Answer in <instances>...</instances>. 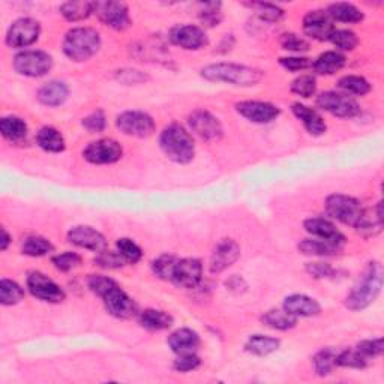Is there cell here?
<instances>
[{
	"mask_svg": "<svg viewBox=\"0 0 384 384\" xmlns=\"http://www.w3.org/2000/svg\"><path fill=\"white\" fill-rule=\"evenodd\" d=\"M383 287V269L377 262H371L363 271L356 285L346 297L350 311H363L376 302Z\"/></svg>",
	"mask_w": 384,
	"mask_h": 384,
	"instance_id": "6da1fadb",
	"label": "cell"
},
{
	"mask_svg": "<svg viewBox=\"0 0 384 384\" xmlns=\"http://www.w3.org/2000/svg\"><path fill=\"white\" fill-rule=\"evenodd\" d=\"M201 77L207 81H222L233 86L251 87L264 77L263 71L237 64H212L201 69Z\"/></svg>",
	"mask_w": 384,
	"mask_h": 384,
	"instance_id": "7a4b0ae2",
	"label": "cell"
},
{
	"mask_svg": "<svg viewBox=\"0 0 384 384\" xmlns=\"http://www.w3.org/2000/svg\"><path fill=\"white\" fill-rule=\"evenodd\" d=\"M159 146L165 157L176 164H190L195 155V144L191 134L180 123H170L159 136Z\"/></svg>",
	"mask_w": 384,
	"mask_h": 384,
	"instance_id": "3957f363",
	"label": "cell"
},
{
	"mask_svg": "<svg viewBox=\"0 0 384 384\" xmlns=\"http://www.w3.org/2000/svg\"><path fill=\"white\" fill-rule=\"evenodd\" d=\"M101 36L92 27L71 29L64 39V53L74 62H86L98 53Z\"/></svg>",
	"mask_w": 384,
	"mask_h": 384,
	"instance_id": "277c9868",
	"label": "cell"
},
{
	"mask_svg": "<svg viewBox=\"0 0 384 384\" xmlns=\"http://www.w3.org/2000/svg\"><path fill=\"white\" fill-rule=\"evenodd\" d=\"M325 207L329 216L334 218V220L355 228L362 220L363 212H365L362 203L357 199L350 195H344V194L329 195L326 199Z\"/></svg>",
	"mask_w": 384,
	"mask_h": 384,
	"instance_id": "5b68a950",
	"label": "cell"
},
{
	"mask_svg": "<svg viewBox=\"0 0 384 384\" xmlns=\"http://www.w3.org/2000/svg\"><path fill=\"white\" fill-rule=\"evenodd\" d=\"M51 68H53V57L43 50H26L14 57V69L24 77H44Z\"/></svg>",
	"mask_w": 384,
	"mask_h": 384,
	"instance_id": "8992f818",
	"label": "cell"
},
{
	"mask_svg": "<svg viewBox=\"0 0 384 384\" xmlns=\"http://www.w3.org/2000/svg\"><path fill=\"white\" fill-rule=\"evenodd\" d=\"M116 127L129 137L148 138L155 132V120L150 114L140 110L120 113L116 119Z\"/></svg>",
	"mask_w": 384,
	"mask_h": 384,
	"instance_id": "52a82bcc",
	"label": "cell"
},
{
	"mask_svg": "<svg viewBox=\"0 0 384 384\" xmlns=\"http://www.w3.org/2000/svg\"><path fill=\"white\" fill-rule=\"evenodd\" d=\"M317 106L330 113L332 116H336L341 119H348V118H356L360 113L359 104L348 97L347 93H339V92H323L317 98Z\"/></svg>",
	"mask_w": 384,
	"mask_h": 384,
	"instance_id": "ba28073f",
	"label": "cell"
},
{
	"mask_svg": "<svg viewBox=\"0 0 384 384\" xmlns=\"http://www.w3.org/2000/svg\"><path fill=\"white\" fill-rule=\"evenodd\" d=\"M41 35V24L34 18H18L8 29L6 44L11 48H26L35 44Z\"/></svg>",
	"mask_w": 384,
	"mask_h": 384,
	"instance_id": "9c48e42d",
	"label": "cell"
},
{
	"mask_svg": "<svg viewBox=\"0 0 384 384\" xmlns=\"http://www.w3.org/2000/svg\"><path fill=\"white\" fill-rule=\"evenodd\" d=\"M122 146L113 138H101L98 141H93L83 150V158L95 165L114 164L122 158Z\"/></svg>",
	"mask_w": 384,
	"mask_h": 384,
	"instance_id": "30bf717a",
	"label": "cell"
},
{
	"mask_svg": "<svg viewBox=\"0 0 384 384\" xmlns=\"http://www.w3.org/2000/svg\"><path fill=\"white\" fill-rule=\"evenodd\" d=\"M27 288L34 297L47 304H60L65 300V292L60 285L41 272H32L27 276Z\"/></svg>",
	"mask_w": 384,
	"mask_h": 384,
	"instance_id": "8fae6325",
	"label": "cell"
},
{
	"mask_svg": "<svg viewBox=\"0 0 384 384\" xmlns=\"http://www.w3.org/2000/svg\"><path fill=\"white\" fill-rule=\"evenodd\" d=\"M101 299L104 300L107 313L116 318L128 320L138 313L137 304L134 302L132 297L123 292L119 284L111 287Z\"/></svg>",
	"mask_w": 384,
	"mask_h": 384,
	"instance_id": "7c38bea8",
	"label": "cell"
},
{
	"mask_svg": "<svg viewBox=\"0 0 384 384\" xmlns=\"http://www.w3.org/2000/svg\"><path fill=\"white\" fill-rule=\"evenodd\" d=\"M190 128L204 141H218L224 134L222 125L216 116L207 110H195L188 118Z\"/></svg>",
	"mask_w": 384,
	"mask_h": 384,
	"instance_id": "4fadbf2b",
	"label": "cell"
},
{
	"mask_svg": "<svg viewBox=\"0 0 384 384\" xmlns=\"http://www.w3.org/2000/svg\"><path fill=\"white\" fill-rule=\"evenodd\" d=\"M95 14L104 24L114 30H125L131 26L129 9L123 2H95Z\"/></svg>",
	"mask_w": 384,
	"mask_h": 384,
	"instance_id": "5bb4252c",
	"label": "cell"
},
{
	"mask_svg": "<svg viewBox=\"0 0 384 384\" xmlns=\"http://www.w3.org/2000/svg\"><path fill=\"white\" fill-rule=\"evenodd\" d=\"M203 279V264L197 258H182L176 263L171 279L170 281L174 283L180 288H195L199 287Z\"/></svg>",
	"mask_w": 384,
	"mask_h": 384,
	"instance_id": "9a60e30c",
	"label": "cell"
},
{
	"mask_svg": "<svg viewBox=\"0 0 384 384\" xmlns=\"http://www.w3.org/2000/svg\"><path fill=\"white\" fill-rule=\"evenodd\" d=\"M236 111L241 114L242 118L248 119L253 123H271L275 120L281 110L271 102L264 101H242L236 104Z\"/></svg>",
	"mask_w": 384,
	"mask_h": 384,
	"instance_id": "2e32d148",
	"label": "cell"
},
{
	"mask_svg": "<svg viewBox=\"0 0 384 384\" xmlns=\"http://www.w3.org/2000/svg\"><path fill=\"white\" fill-rule=\"evenodd\" d=\"M241 257V246L234 242L233 239H222L215 246L209 269L212 273H221L227 271L228 267H232Z\"/></svg>",
	"mask_w": 384,
	"mask_h": 384,
	"instance_id": "e0dca14e",
	"label": "cell"
},
{
	"mask_svg": "<svg viewBox=\"0 0 384 384\" xmlns=\"http://www.w3.org/2000/svg\"><path fill=\"white\" fill-rule=\"evenodd\" d=\"M68 242L93 253H101L107 248V239L95 228L89 225H78L68 232Z\"/></svg>",
	"mask_w": 384,
	"mask_h": 384,
	"instance_id": "ac0fdd59",
	"label": "cell"
},
{
	"mask_svg": "<svg viewBox=\"0 0 384 384\" xmlns=\"http://www.w3.org/2000/svg\"><path fill=\"white\" fill-rule=\"evenodd\" d=\"M170 41L183 50H200L207 45V35L199 26L182 24L171 29Z\"/></svg>",
	"mask_w": 384,
	"mask_h": 384,
	"instance_id": "d6986e66",
	"label": "cell"
},
{
	"mask_svg": "<svg viewBox=\"0 0 384 384\" xmlns=\"http://www.w3.org/2000/svg\"><path fill=\"white\" fill-rule=\"evenodd\" d=\"M334 20L326 11H311L304 17V32L317 41H330L335 32Z\"/></svg>",
	"mask_w": 384,
	"mask_h": 384,
	"instance_id": "ffe728a7",
	"label": "cell"
},
{
	"mask_svg": "<svg viewBox=\"0 0 384 384\" xmlns=\"http://www.w3.org/2000/svg\"><path fill=\"white\" fill-rule=\"evenodd\" d=\"M283 309L294 317H315L321 313V305L306 294H292L285 297Z\"/></svg>",
	"mask_w": 384,
	"mask_h": 384,
	"instance_id": "44dd1931",
	"label": "cell"
},
{
	"mask_svg": "<svg viewBox=\"0 0 384 384\" xmlns=\"http://www.w3.org/2000/svg\"><path fill=\"white\" fill-rule=\"evenodd\" d=\"M305 230L318 239H325V241L334 242L338 245H344L347 242L346 236L342 234L338 228L325 218H309L304 222Z\"/></svg>",
	"mask_w": 384,
	"mask_h": 384,
	"instance_id": "7402d4cb",
	"label": "cell"
},
{
	"mask_svg": "<svg viewBox=\"0 0 384 384\" xmlns=\"http://www.w3.org/2000/svg\"><path fill=\"white\" fill-rule=\"evenodd\" d=\"M167 342L176 355H186V353H195L200 347V336L195 330L183 327L173 332Z\"/></svg>",
	"mask_w": 384,
	"mask_h": 384,
	"instance_id": "603a6c76",
	"label": "cell"
},
{
	"mask_svg": "<svg viewBox=\"0 0 384 384\" xmlns=\"http://www.w3.org/2000/svg\"><path fill=\"white\" fill-rule=\"evenodd\" d=\"M292 110H293L294 116L304 123V127L306 128V131L311 134V136L320 137L326 132L327 125H326L325 119L321 118L315 110L309 108V107L304 106V104H300V102L293 104Z\"/></svg>",
	"mask_w": 384,
	"mask_h": 384,
	"instance_id": "cb8c5ba5",
	"label": "cell"
},
{
	"mask_svg": "<svg viewBox=\"0 0 384 384\" xmlns=\"http://www.w3.org/2000/svg\"><path fill=\"white\" fill-rule=\"evenodd\" d=\"M69 89L64 81L53 80L38 90V99L47 107H59L68 99Z\"/></svg>",
	"mask_w": 384,
	"mask_h": 384,
	"instance_id": "d4e9b609",
	"label": "cell"
},
{
	"mask_svg": "<svg viewBox=\"0 0 384 384\" xmlns=\"http://www.w3.org/2000/svg\"><path fill=\"white\" fill-rule=\"evenodd\" d=\"M342 246L334 242L325 241V239H305L299 243V251L305 255L315 257H334L341 253Z\"/></svg>",
	"mask_w": 384,
	"mask_h": 384,
	"instance_id": "484cf974",
	"label": "cell"
},
{
	"mask_svg": "<svg viewBox=\"0 0 384 384\" xmlns=\"http://www.w3.org/2000/svg\"><path fill=\"white\" fill-rule=\"evenodd\" d=\"M346 62V56L339 51H326L313 62V68L320 76H332L344 68Z\"/></svg>",
	"mask_w": 384,
	"mask_h": 384,
	"instance_id": "4316f807",
	"label": "cell"
},
{
	"mask_svg": "<svg viewBox=\"0 0 384 384\" xmlns=\"http://www.w3.org/2000/svg\"><path fill=\"white\" fill-rule=\"evenodd\" d=\"M326 13L332 20H334V22H341V23L356 24L363 20V13L360 9L353 3H347V2L332 3L327 8Z\"/></svg>",
	"mask_w": 384,
	"mask_h": 384,
	"instance_id": "83f0119b",
	"label": "cell"
},
{
	"mask_svg": "<svg viewBox=\"0 0 384 384\" xmlns=\"http://www.w3.org/2000/svg\"><path fill=\"white\" fill-rule=\"evenodd\" d=\"M36 143L41 149L51 153H60L66 148L65 138L62 136V132L53 127L41 128L36 134Z\"/></svg>",
	"mask_w": 384,
	"mask_h": 384,
	"instance_id": "f1b7e54d",
	"label": "cell"
},
{
	"mask_svg": "<svg viewBox=\"0 0 384 384\" xmlns=\"http://www.w3.org/2000/svg\"><path fill=\"white\" fill-rule=\"evenodd\" d=\"M60 14L64 15L68 22L77 23L89 18L95 14V2H87V0H80V2H66L60 5Z\"/></svg>",
	"mask_w": 384,
	"mask_h": 384,
	"instance_id": "f546056e",
	"label": "cell"
},
{
	"mask_svg": "<svg viewBox=\"0 0 384 384\" xmlns=\"http://www.w3.org/2000/svg\"><path fill=\"white\" fill-rule=\"evenodd\" d=\"M140 325L141 327L159 332L171 327L173 325V317L165 313V311L159 309H146L140 314Z\"/></svg>",
	"mask_w": 384,
	"mask_h": 384,
	"instance_id": "4dcf8cb0",
	"label": "cell"
},
{
	"mask_svg": "<svg viewBox=\"0 0 384 384\" xmlns=\"http://www.w3.org/2000/svg\"><path fill=\"white\" fill-rule=\"evenodd\" d=\"M279 346H281V341L272 338V336H264V335H253L246 341L245 350L251 355L255 356H269L275 353Z\"/></svg>",
	"mask_w": 384,
	"mask_h": 384,
	"instance_id": "1f68e13d",
	"label": "cell"
},
{
	"mask_svg": "<svg viewBox=\"0 0 384 384\" xmlns=\"http://www.w3.org/2000/svg\"><path fill=\"white\" fill-rule=\"evenodd\" d=\"M0 132L6 140L18 143L27 136V125L23 119L8 116L0 120Z\"/></svg>",
	"mask_w": 384,
	"mask_h": 384,
	"instance_id": "d6a6232c",
	"label": "cell"
},
{
	"mask_svg": "<svg viewBox=\"0 0 384 384\" xmlns=\"http://www.w3.org/2000/svg\"><path fill=\"white\" fill-rule=\"evenodd\" d=\"M262 321L267 327L276 330H290L296 327L297 317L288 314L284 309H271L262 317Z\"/></svg>",
	"mask_w": 384,
	"mask_h": 384,
	"instance_id": "836d02e7",
	"label": "cell"
},
{
	"mask_svg": "<svg viewBox=\"0 0 384 384\" xmlns=\"http://www.w3.org/2000/svg\"><path fill=\"white\" fill-rule=\"evenodd\" d=\"M24 299V290L15 281L3 278L0 281V302L5 306H13Z\"/></svg>",
	"mask_w": 384,
	"mask_h": 384,
	"instance_id": "e575fe53",
	"label": "cell"
},
{
	"mask_svg": "<svg viewBox=\"0 0 384 384\" xmlns=\"http://www.w3.org/2000/svg\"><path fill=\"white\" fill-rule=\"evenodd\" d=\"M336 355L338 351L334 348H323L314 356V369L320 377H326L332 374V371L336 367Z\"/></svg>",
	"mask_w": 384,
	"mask_h": 384,
	"instance_id": "d590c367",
	"label": "cell"
},
{
	"mask_svg": "<svg viewBox=\"0 0 384 384\" xmlns=\"http://www.w3.org/2000/svg\"><path fill=\"white\" fill-rule=\"evenodd\" d=\"M23 254L29 257H44L50 253H53V243L48 239L41 236H29L23 243Z\"/></svg>",
	"mask_w": 384,
	"mask_h": 384,
	"instance_id": "8d00e7d4",
	"label": "cell"
},
{
	"mask_svg": "<svg viewBox=\"0 0 384 384\" xmlns=\"http://www.w3.org/2000/svg\"><path fill=\"white\" fill-rule=\"evenodd\" d=\"M336 367L363 369V368L368 367V359L363 356L357 348L356 350L348 348V350H344V351H338Z\"/></svg>",
	"mask_w": 384,
	"mask_h": 384,
	"instance_id": "74e56055",
	"label": "cell"
},
{
	"mask_svg": "<svg viewBox=\"0 0 384 384\" xmlns=\"http://www.w3.org/2000/svg\"><path fill=\"white\" fill-rule=\"evenodd\" d=\"M338 86H339V89L346 90L347 93H351V95H357V97H363L371 92L369 81L360 76L342 77L338 81Z\"/></svg>",
	"mask_w": 384,
	"mask_h": 384,
	"instance_id": "f35d334b",
	"label": "cell"
},
{
	"mask_svg": "<svg viewBox=\"0 0 384 384\" xmlns=\"http://www.w3.org/2000/svg\"><path fill=\"white\" fill-rule=\"evenodd\" d=\"M178 260H179V258L176 255H171V254L159 255L157 260H153L152 271L158 278L165 279V281H170L173 269H174L176 263H178Z\"/></svg>",
	"mask_w": 384,
	"mask_h": 384,
	"instance_id": "ab89813d",
	"label": "cell"
},
{
	"mask_svg": "<svg viewBox=\"0 0 384 384\" xmlns=\"http://www.w3.org/2000/svg\"><path fill=\"white\" fill-rule=\"evenodd\" d=\"M116 245H118V253L125 258V262L127 263L136 264L141 260V257H143L141 248L136 242L131 241V239L122 237V239H119Z\"/></svg>",
	"mask_w": 384,
	"mask_h": 384,
	"instance_id": "60d3db41",
	"label": "cell"
},
{
	"mask_svg": "<svg viewBox=\"0 0 384 384\" xmlns=\"http://www.w3.org/2000/svg\"><path fill=\"white\" fill-rule=\"evenodd\" d=\"M330 43L342 51H353L357 47L359 39L356 34L351 32V30L341 29V30H335L334 35L330 36Z\"/></svg>",
	"mask_w": 384,
	"mask_h": 384,
	"instance_id": "b9f144b4",
	"label": "cell"
},
{
	"mask_svg": "<svg viewBox=\"0 0 384 384\" xmlns=\"http://www.w3.org/2000/svg\"><path fill=\"white\" fill-rule=\"evenodd\" d=\"M200 22L206 27H215L221 23L222 13H221V3L220 2H212V3H204L203 9L199 14Z\"/></svg>",
	"mask_w": 384,
	"mask_h": 384,
	"instance_id": "7bdbcfd3",
	"label": "cell"
},
{
	"mask_svg": "<svg viewBox=\"0 0 384 384\" xmlns=\"http://www.w3.org/2000/svg\"><path fill=\"white\" fill-rule=\"evenodd\" d=\"M317 90L314 76H300L292 83V92L302 98H311Z\"/></svg>",
	"mask_w": 384,
	"mask_h": 384,
	"instance_id": "ee69618b",
	"label": "cell"
},
{
	"mask_svg": "<svg viewBox=\"0 0 384 384\" xmlns=\"http://www.w3.org/2000/svg\"><path fill=\"white\" fill-rule=\"evenodd\" d=\"M249 6L257 9V15L260 17L263 22L276 23L284 17V9L273 3H249Z\"/></svg>",
	"mask_w": 384,
	"mask_h": 384,
	"instance_id": "f6af8a7d",
	"label": "cell"
},
{
	"mask_svg": "<svg viewBox=\"0 0 384 384\" xmlns=\"http://www.w3.org/2000/svg\"><path fill=\"white\" fill-rule=\"evenodd\" d=\"M51 263L55 264V267L57 269V271L60 272H69L72 271V269H76L81 264V257L76 253H64V254H59V255H55L53 258H51Z\"/></svg>",
	"mask_w": 384,
	"mask_h": 384,
	"instance_id": "bcb514c9",
	"label": "cell"
},
{
	"mask_svg": "<svg viewBox=\"0 0 384 384\" xmlns=\"http://www.w3.org/2000/svg\"><path fill=\"white\" fill-rule=\"evenodd\" d=\"M125 258L114 251H107V249H104V251L98 253V255L95 257V264L102 267V269H119L125 266Z\"/></svg>",
	"mask_w": 384,
	"mask_h": 384,
	"instance_id": "7dc6e473",
	"label": "cell"
},
{
	"mask_svg": "<svg viewBox=\"0 0 384 384\" xmlns=\"http://www.w3.org/2000/svg\"><path fill=\"white\" fill-rule=\"evenodd\" d=\"M279 44L287 51H293V53H304V51L309 50L308 41L300 38L296 34H284L279 39Z\"/></svg>",
	"mask_w": 384,
	"mask_h": 384,
	"instance_id": "c3c4849f",
	"label": "cell"
},
{
	"mask_svg": "<svg viewBox=\"0 0 384 384\" xmlns=\"http://www.w3.org/2000/svg\"><path fill=\"white\" fill-rule=\"evenodd\" d=\"M201 365V359L195 353L178 355V359L173 363V369L178 372H191Z\"/></svg>",
	"mask_w": 384,
	"mask_h": 384,
	"instance_id": "681fc988",
	"label": "cell"
},
{
	"mask_svg": "<svg viewBox=\"0 0 384 384\" xmlns=\"http://www.w3.org/2000/svg\"><path fill=\"white\" fill-rule=\"evenodd\" d=\"M118 283L114 281V279L108 278V276H104V275H92L89 279H87V285L89 288L92 290L93 293H95L97 296L102 297L104 294H106L108 290L111 287L116 285Z\"/></svg>",
	"mask_w": 384,
	"mask_h": 384,
	"instance_id": "f907efd6",
	"label": "cell"
},
{
	"mask_svg": "<svg viewBox=\"0 0 384 384\" xmlns=\"http://www.w3.org/2000/svg\"><path fill=\"white\" fill-rule=\"evenodd\" d=\"M83 127H85L89 132H102L107 128V119L102 110L93 111L87 118L83 119Z\"/></svg>",
	"mask_w": 384,
	"mask_h": 384,
	"instance_id": "816d5d0a",
	"label": "cell"
},
{
	"mask_svg": "<svg viewBox=\"0 0 384 384\" xmlns=\"http://www.w3.org/2000/svg\"><path fill=\"white\" fill-rule=\"evenodd\" d=\"M363 356H365L367 359H374V357H378L383 355V339L381 338H377V339H365V341H360L357 347H356Z\"/></svg>",
	"mask_w": 384,
	"mask_h": 384,
	"instance_id": "f5cc1de1",
	"label": "cell"
},
{
	"mask_svg": "<svg viewBox=\"0 0 384 384\" xmlns=\"http://www.w3.org/2000/svg\"><path fill=\"white\" fill-rule=\"evenodd\" d=\"M306 272L317 279L335 278L338 275V271H335V269L327 263H308Z\"/></svg>",
	"mask_w": 384,
	"mask_h": 384,
	"instance_id": "db71d44e",
	"label": "cell"
},
{
	"mask_svg": "<svg viewBox=\"0 0 384 384\" xmlns=\"http://www.w3.org/2000/svg\"><path fill=\"white\" fill-rule=\"evenodd\" d=\"M116 78L120 83H123V85H138V83H144L146 80H149V77L146 74H143L141 71H137V69L118 71Z\"/></svg>",
	"mask_w": 384,
	"mask_h": 384,
	"instance_id": "11a10c76",
	"label": "cell"
},
{
	"mask_svg": "<svg viewBox=\"0 0 384 384\" xmlns=\"http://www.w3.org/2000/svg\"><path fill=\"white\" fill-rule=\"evenodd\" d=\"M279 64H281L288 71H304L313 66V60L308 57H281L279 59Z\"/></svg>",
	"mask_w": 384,
	"mask_h": 384,
	"instance_id": "9f6ffc18",
	"label": "cell"
},
{
	"mask_svg": "<svg viewBox=\"0 0 384 384\" xmlns=\"http://www.w3.org/2000/svg\"><path fill=\"white\" fill-rule=\"evenodd\" d=\"M227 288L230 290V292H236V293H241L243 292V290L246 288V284L243 279L241 276H233L227 281Z\"/></svg>",
	"mask_w": 384,
	"mask_h": 384,
	"instance_id": "6f0895ef",
	"label": "cell"
},
{
	"mask_svg": "<svg viewBox=\"0 0 384 384\" xmlns=\"http://www.w3.org/2000/svg\"><path fill=\"white\" fill-rule=\"evenodd\" d=\"M13 241V237L9 236V233L5 230V228H2V239H0V249H2V251H6L9 243H11Z\"/></svg>",
	"mask_w": 384,
	"mask_h": 384,
	"instance_id": "680465c9",
	"label": "cell"
}]
</instances>
